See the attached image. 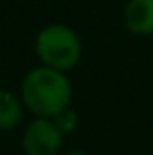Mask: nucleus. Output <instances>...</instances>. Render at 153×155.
<instances>
[{
    "instance_id": "nucleus-1",
    "label": "nucleus",
    "mask_w": 153,
    "mask_h": 155,
    "mask_svg": "<svg viewBox=\"0 0 153 155\" xmlns=\"http://www.w3.org/2000/svg\"><path fill=\"white\" fill-rule=\"evenodd\" d=\"M26 106L39 118H55L65 112L71 100V84L63 71L37 67L28 73L22 84Z\"/></svg>"
},
{
    "instance_id": "nucleus-2",
    "label": "nucleus",
    "mask_w": 153,
    "mask_h": 155,
    "mask_svg": "<svg viewBox=\"0 0 153 155\" xmlns=\"http://www.w3.org/2000/svg\"><path fill=\"white\" fill-rule=\"evenodd\" d=\"M35 49L45 67L57 71H69L80 59V41L76 34L61 24L43 28L37 35Z\"/></svg>"
},
{
    "instance_id": "nucleus-3",
    "label": "nucleus",
    "mask_w": 153,
    "mask_h": 155,
    "mask_svg": "<svg viewBox=\"0 0 153 155\" xmlns=\"http://www.w3.org/2000/svg\"><path fill=\"white\" fill-rule=\"evenodd\" d=\"M22 143L26 155H57L63 143V132L49 118H37L26 128Z\"/></svg>"
},
{
    "instance_id": "nucleus-4",
    "label": "nucleus",
    "mask_w": 153,
    "mask_h": 155,
    "mask_svg": "<svg viewBox=\"0 0 153 155\" xmlns=\"http://www.w3.org/2000/svg\"><path fill=\"white\" fill-rule=\"evenodd\" d=\"M124 22L138 35L153 34V0H130L124 8Z\"/></svg>"
},
{
    "instance_id": "nucleus-5",
    "label": "nucleus",
    "mask_w": 153,
    "mask_h": 155,
    "mask_svg": "<svg viewBox=\"0 0 153 155\" xmlns=\"http://www.w3.org/2000/svg\"><path fill=\"white\" fill-rule=\"evenodd\" d=\"M22 120V108L14 94L0 91V130H12Z\"/></svg>"
},
{
    "instance_id": "nucleus-6",
    "label": "nucleus",
    "mask_w": 153,
    "mask_h": 155,
    "mask_svg": "<svg viewBox=\"0 0 153 155\" xmlns=\"http://www.w3.org/2000/svg\"><path fill=\"white\" fill-rule=\"evenodd\" d=\"M55 118H57V120H55V126H57L63 134L71 132V130L76 126V114L71 112V110H65V112H61L59 116H55Z\"/></svg>"
},
{
    "instance_id": "nucleus-7",
    "label": "nucleus",
    "mask_w": 153,
    "mask_h": 155,
    "mask_svg": "<svg viewBox=\"0 0 153 155\" xmlns=\"http://www.w3.org/2000/svg\"><path fill=\"white\" fill-rule=\"evenodd\" d=\"M69 155H86V153H83V151H73V153H69Z\"/></svg>"
}]
</instances>
